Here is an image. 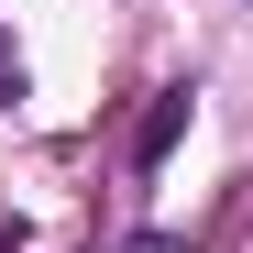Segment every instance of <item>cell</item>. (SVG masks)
<instances>
[{
  "label": "cell",
  "mask_w": 253,
  "mask_h": 253,
  "mask_svg": "<svg viewBox=\"0 0 253 253\" xmlns=\"http://www.w3.org/2000/svg\"><path fill=\"white\" fill-rule=\"evenodd\" d=\"M176 132H187V88H165V99L143 110V132H132V165H154V154L176 143Z\"/></svg>",
  "instance_id": "6da1fadb"
},
{
  "label": "cell",
  "mask_w": 253,
  "mask_h": 253,
  "mask_svg": "<svg viewBox=\"0 0 253 253\" xmlns=\"http://www.w3.org/2000/svg\"><path fill=\"white\" fill-rule=\"evenodd\" d=\"M0 253H22V220H0Z\"/></svg>",
  "instance_id": "7a4b0ae2"
}]
</instances>
